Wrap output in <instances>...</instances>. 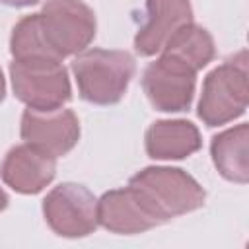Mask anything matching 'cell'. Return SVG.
<instances>
[{
    "label": "cell",
    "mask_w": 249,
    "mask_h": 249,
    "mask_svg": "<svg viewBox=\"0 0 249 249\" xmlns=\"http://www.w3.org/2000/svg\"><path fill=\"white\" fill-rule=\"evenodd\" d=\"M72 72L82 99L111 105L124 95L134 76V58L126 51L89 49L74 58Z\"/></svg>",
    "instance_id": "cell-3"
},
{
    "label": "cell",
    "mask_w": 249,
    "mask_h": 249,
    "mask_svg": "<svg viewBox=\"0 0 249 249\" xmlns=\"http://www.w3.org/2000/svg\"><path fill=\"white\" fill-rule=\"evenodd\" d=\"M146 12V23L134 37V49L142 56L161 51L165 41L193 19L189 0H148Z\"/></svg>",
    "instance_id": "cell-9"
},
{
    "label": "cell",
    "mask_w": 249,
    "mask_h": 249,
    "mask_svg": "<svg viewBox=\"0 0 249 249\" xmlns=\"http://www.w3.org/2000/svg\"><path fill=\"white\" fill-rule=\"evenodd\" d=\"M54 160L56 158L25 142L8 152L0 165V175L14 191L33 195L49 185L54 177Z\"/></svg>",
    "instance_id": "cell-10"
},
{
    "label": "cell",
    "mask_w": 249,
    "mask_h": 249,
    "mask_svg": "<svg viewBox=\"0 0 249 249\" xmlns=\"http://www.w3.org/2000/svg\"><path fill=\"white\" fill-rule=\"evenodd\" d=\"M8 6H16V8H23V6H31V4H37L39 0H0Z\"/></svg>",
    "instance_id": "cell-15"
},
{
    "label": "cell",
    "mask_w": 249,
    "mask_h": 249,
    "mask_svg": "<svg viewBox=\"0 0 249 249\" xmlns=\"http://www.w3.org/2000/svg\"><path fill=\"white\" fill-rule=\"evenodd\" d=\"M6 204H8V196L4 195V191L0 189V210H4L6 208Z\"/></svg>",
    "instance_id": "cell-17"
},
{
    "label": "cell",
    "mask_w": 249,
    "mask_h": 249,
    "mask_svg": "<svg viewBox=\"0 0 249 249\" xmlns=\"http://www.w3.org/2000/svg\"><path fill=\"white\" fill-rule=\"evenodd\" d=\"M97 220L107 230L119 233L144 231L156 226L140 208L138 200L134 198L128 187L109 191L101 196V200L97 202Z\"/></svg>",
    "instance_id": "cell-12"
},
{
    "label": "cell",
    "mask_w": 249,
    "mask_h": 249,
    "mask_svg": "<svg viewBox=\"0 0 249 249\" xmlns=\"http://www.w3.org/2000/svg\"><path fill=\"white\" fill-rule=\"evenodd\" d=\"M200 148V134L189 121H158L146 132V152L154 160H181Z\"/></svg>",
    "instance_id": "cell-11"
},
{
    "label": "cell",
    "mask_w": 249,
    "mask_h": 249,
    "mask_svg": "<svg viewBox=\"0 0 249 249\" xmlns=\"http://www.w3.org/2000/svg\"><path fill=\"white\" fill-rule=\"evenodd\" d=\"M167 54H173L181 60H185L195 70L204 68L212 56H214V43L206 29L187 23L179 27L163 45L161 49Z\"/></svg>",
    "instance_id": "cell-14"
},
{
    "label": "cell",
    "mask_w": 249,
    "mask_h": 249,
    "mask_svg": "<svg viewBox=\"0 0 249 249\" xmlns=\"http://www.w3.org/2000/svg\"><path fill=\"white\" fill-rule=\"evenodd\" d=\"M128 189L156 226L204 204L200 185L173 167H146L130 179Z\"/></svg>",
    "instance_id": "cell-1"
},
{
    "label": "cell",
    "mask_w": 249,
    "mask_h": 249,
    "mask_svg": "<svg viewBox=\"0 0 249 249\" xmlns=\"http://www.w3.org/2000/svg\"><path fill=\"white\" fill-rule=\"evenodd\" d=\"M4 93H6V86H4V76H2V70H0V103L4 99Z\"/></svg>",
    "instance_id": "cell-16"
},
{
    "label": "cell",
    "mask_w": 249,
    "mask_h": 249,
    "mask_svg": "<svg viewBox=\"0 0 249 249\" xmlns=\"http://www.w3.org/2000/svg\"><path fill=\"white\" fill-rule=\"evenodd\" d=\"M43 212L49 226L66 237L86 235L97 224V202L93 195L76 183L54 187L43 202Z\"/></svg>",
    "instance_id": "cell-7"
},
{
    "label": "cell",
    "mask_w": 249,
    "mask_h": 249,
    "mask_svg": "<svg viewBox=\"0 0 249 249\" xmlns=\"http://www.w3.org/2000/svg\"><path fill=\"white\" fill-rule=\"evenodd\" d=\"M21 138L41 152L58 158L70 152L78 142L80 124L70 109H25L21 117Z\"/></svg>",
    "instance_id": "cell-8"
},
{
    "label": "cell",
    "mask_w": 249,
    "mask_h": 249,
    "mask_svg": "<svg viewBox=\"0 0 249 249\" xmlns=\"http://www.w3.org/2000/svg\"><path fill=\"white\" fill-rule=\"evenodd\" d=\"M31 23L49 60L84 51L95 37V14L82 0H49L43 12L31 16Z\"/></svg>",
    "instance_id": "cell-2"
},
{
    "label": "cell",
    "mask_w": 249,
    "mask_h": 249,
    "mask_svg": "<svg viewBox=\"0 0 249 249\" xmlns=\"http://www.w3.org/2000/svg\"><path fill=\"white\" fill-rule=\"evenodd\" d=\"M247 56L239 51L214 68L202 86L198 117L208 126L226 124L245 113L247 107Z\"/></svg>",
    "instance_id": "cell-4"
},
{
    "label": "cell",
    "mask_w": 249,
    "mask_h": 249,
    "mask_svg": "<svg viewBox=\"0 0 249 249\" xmlns=\"http://www.w3.org/2000/svg\"><path fill=\"white\" fill-rule=\"evenodd\" d=\"M10 74L16 97L29 109L54 111L70 99L66 68L56 60H14Z\"/></svg>",
    "instance_id": "cell-5"
},
{
    "label": "cell",
    "mask_w": 249,
    "mask_h": 249,
    "mask_svg": "<svg viewBox=\"0 0 249 249\" xmlns=\"http://www.w3.org/2000/svg\"><path fill=\"white\" fill-rule=\"evenodd\" d=\"M247 124H239L212 138L214 165L230 181H247Z\"/></svg>",
    "instance_id": "cell-13"
},
{
    "label": "cell",
    "mask_w": 249,
    "mask_h": 249,
    "mask_svg": "<svg viewBox=\"0 0 249 249\" xmlns=\"http://www.w3.org/2000/svg\"><path fill=\"white\" fill-rule=\"evenodd\" d=\"M196 70L185 60L163 53L160 60L152 62L142 78L148 101L158 111L173 113L189 109L195 93Z\"/></svg>",
    "instance_id": "cell-6"
}]
</instances>
